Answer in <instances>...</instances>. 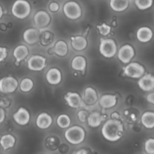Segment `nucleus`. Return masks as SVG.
I'll use <instances>...</instances> for the list:
<instances>
[{"instance_id": "1", "label": "nucleus", "mask_w": 154, "mask_h": 154, "mask_svg": "<svg viewBox=\"0 0 154 154\" xmlns=\"http://www.w3.org/2000/svg\"><path fill=\"white\" fill-rule=\"evenodd\" d=\"M124 126L121 120L109 119L106 120L102 128V135L107 141L114 142L123 136Z\"/></svg>"}, {"instance_id": "2", "label": "nucleus", "mask_w": 154, "mask_h": 154, "mask_svg": "<svg viewBox=\"0 0 154 154\" xmlns=\"http://www.w3.org/2000/svg\"><path fill=\"white\" fill-rule=\"evenodd\" d=\"M64 136L68 142L74 145H77L84 141L86 132L82 126L75 125L67 128L64 133Z\"/></svg>"}, {"instance_id": "3", "label": "nucleus", "mask_w": 154, "mask_h": 154, "mask_svg": "<svg viewBox=\"0 0 154 154\" xmlns=\"http://www.w3.org/2000/svg\"><path fill=\"white\" fill-rule=\"evenodd\" d=\"M31 5L27 0H16L11 7V14L14 17L24 20L31 13Z\"/></svg>"}, {"instance_id": "4", "label": "nucleus", "mask_w": 154, "mask_h": 154, "mask_svg": "<svg viewBox=\"0 0 154 154\" xmlns=\"http://www.w3.org/2000/svg\"><path fill=\"white\" fill-rule=\"evenodd\" d=\"M117 45L113 38H101L99 51L101 55L105 58H113L117 53Z\"/></svg>"}, {"instance_id": "5", "label": "nucleus", "mask_w": 154, "mask_h": 154, "mask_svg": "<svg viewBox=\"0 0 154 154\" xmlns=\"http://www.w3.org/2000/svg\"><path fill=\"white\" fill-rule=\"evenodd\" d=\"M63 11L65 16L69 20H76L82 16V8L81 5L75 1H69L63 5Z\"/></svg>"}, {"instance_id": "6", "label": "nucleus", "mask_w": 154, "mask_h": 154, "mask_svg": "<svg viewBox=\"0 0 154 154\" xmlns=\"http://www.w3.org/2000/svg\"><path fill=\"white\" fill-rule=\"evenodd\" d=\"M123 74L126 77L133 79H139L145 74V69L140 63L133 62L129 63L123 68Z\"/></svg>"}, {"instance_id": "7", "label": "nucleus", "mask_w": 154, "mask_h": 154, "mask_svg": "<svg viewBox=\"0 0 154 154\" xmlns=\"http://www.w3.org/2000/svg\"><path fill=\"white\" fill-rule=\"evenodd\" d=\"M19 82L13 76H6L0 79V93L3 94L13 93L17 90Z\"/></svg>"}, {"instance_id": "8", "label": "nucleus", "mask_w": 154, "mask_h": 154, "mask_svg": "<svg viewBox=\"0 0 154 154\" xmlns=\"http://www.w3.org/2000/svg\"><path fill=\"white\" fill-rule=\"evenodd\" d=\"M33 22L36 29L41 31L48 28L51 23V17L48 11L45 10H39L35 14Z\"/></svg>"}, {"instance_id": "9", "label": "nucleus", "mask_w": 154, "mask_h": 154, "mask_svg": "<svg viewBox=\"0 0 154 154\" xmlns=\"http://www.w3.org/2000/svg\"><path fill=\"white\" fill-rule=\"evenodd\" d=\"M117 57L123 64H128L132 60L135 56V50L133 46L129 44H126L117 50Z\"/></svg>"}, {"instance_id": "10", "label": "nucleus", "mask_w": 154, "mask_h": 154, "mask_svg": "<svg viewBox=\"0 0 154 154\" xmlns=\"http://www.w3.org/2000/svg\"><path fill=\"white\" fill-rule=\"evenodd\" d=\"M47 66V60L42 55H32L27 61V67L30 71L40 72Z\"/></svg>"}, {"instance_id": "11", "label": "nucleus", "mask_w": 154, "mask_h": 154, "mask_svg": "<svg viewBox=\"0 0 154 154\" xmlns=\"http://www.w3.org/2000/svg\"><path fill=\"white\" fill-rule=\"evenodd\" d=\"M14 121L20 126H26L31 119L29 111L24 107H20L13 114Z\"/></svg>"}, {"instance_id": "12", "label": "nucleus", "mask_w": 154, "mask_h": 154, "mask_svg": "<svg viewBox=\"0 0 154 154\" xmlns=\"http://www.w3.org/2000/svg\"><path fill=\"white\" fill-rule=\"evenodd\" d=\"M64 99L68 106L74 109H78L83 105L82 97L77 92L69 91L66 93L64 96Z\"/></svg>"}, {"instance_id": "13", "label": "nucleus", "mask_w": 154, "mask_h": 154, "mask_svg": "<svg viewBox=\"0 0 154 154\" xmlns=\"http://www.w3.org/2000/svg\"><path fill=\"white\" fill-rule=\"evenodd\" d=\"M45 79H46L47 82L51 85H59L63 81V74L58 68H51L46 72Z\"/></svg>"}, {"instance_id": "14", "label": "nucleus", "mask_w": 154, "mask_h": 154, "mask_svg": "<svg viewBox=\"0 0 154 154\" xmlns=\"http://www.w3.org/2000/svg\"><path fill=\"white\" fill-rule=\"evenodd\" d=\"M23 41L27 45H35L40 41V31L36 28L26 29L23 33Z\"/></svg>"}, {"instance_id": "15", "label": "nucleus", "mask_w": 154, "mask_h": 154, "mask_svg": "<svg viewBox=\"0 0 154 154\" xmlns=\"http://www.w3.org/2000/svg\"><path fill=\"white\" fill-rule=\"evenodd\" d=\"M83 102L88 106H93L97 103L99 100L97 91L92 87H87L83 93Z\"/></svg>"}, {"instance_id": "16", "label": "nucleus", "mask_w": 154, "mask_h": 154, "mask_svg": "<svg viewBox=\"0 0 154 154\" xmlns=\"http://www.w3.org/2000/svg\"><path fill=\"white\" fill-rule=\"evenodd\" d=\"M98 102L101 108L105 110H108L114 108L117 105L118 98L116 95L104 94L100 96Z\"/></svg>"}, {"instance_id": "17", "label": "nucleus", "mask_w": 154, "mask_h": 154, "mask_svg": "<svg viewBox=\"0 0 154 154\" xmlns=\"http://www.w3.org/2000/svg\"><path fill=\"white\" fill-rule=\"evenodd\" d=\"M138 85L141 90L144 92L153 91L154 89V77L152 74H144L139 78Z\"/></svg>"}, {"instance_id": "18", "label": "nucleus", "mask_w": 154, "mask_h": 154, "mask_svg": "<svg viewBox=\"0 0 154 154\" xmlns=\"http://www.w3.org/2000/svg\"><path fill=\"white\" fill-rule=\"evenodd\" d=\"M53 123V118L51 114L46 112H42L37 116L35 120V125L38 129H47L51 126Z\"/></svg>"}, {"instance_id": "19", "label": "nucleus", "mask_w": 154, "mask_h": 154, "mask_svg": "<svg viewBox=\"0 0 154 154\" xmlns=\"http://www.w3.org/2000/svg\"><path fill=\"white\" fill-rule=\"evenodd\" d=\"M29 50L28 47L24 45H19L14 49L13 57L15 60V64L21 63L28 57Z\"/></svg>"}, {"instance_id": "20", "label": "nucleus", "mask_w": 154, "mask_h": 154, "mask_svg": "<svg viewBox=\"0 0 154 154\" xmlns=\"http://www.w3.org/2000/svg\"><path fill=\"white\" fill-rule=\"evenodd\" d=\"M153 30L148 26H141L136 32V38L141 43H148L153 38Z\"/></svg>"}, {"instance_id": "21", "label": "nucleus", "mask_w": 154, "mask_h": 154, "mask_svg": "<svg viewBox=\"0 0 154 154\" xmlns=\"http://www.w3.org/2000/svg\"><path fill=\"white\" fill-rule=\"evenodd\" d=\"M88 46L87 39L83 35H75L71 38V47L76 51H83Z\"/></svg>"}, {"instance_id": "22", "label": "nucleus", "mask_w": 154, "mask_h": 154, "mask_svg": "<svg viewBox=\"0 0 154 154\" xmlns=\"http://www.w3.org/2000/svg\"><path fill=\"white\" fill-rule=\"evenodd\" d=\"M87 60L84 56H75L71 61V67L75 72H84L87 69Z\"/></svg>"}, {"instance_id": "23", "label": "nucleus", "mask_w": 154, "mask_h": 154, "mask_svg": "<svg viewBox=\"0 0 154 154\" xmlns=\"http://www.w3.org/2000/svg\"><path fill=\"white\" fill-rule=\"evenodd\" d=\"M53 54L57 57H65L69 54V45L64 40H58L55 42L52 48Z\"/></svg>"}, {"instance_id": "24", "label": "nucleus", "mask_w": 154, "mask_h": 154, "mask_svg": "<svg viewBox=\"0 0 154 154\" xmlns=\"http://www.w3.org/2000/svg\"><path fill=\"white\" fill-rule=\"evenodd\" d=\"M105 116L102 115L99 111H93L90 113L87 117V123L89 126L92 128H97L102 125V122L105 120Z\"/></svg>"}, {"instance_id": "25", "label": "nucleus", "mask_w": 154, "mask_h": 154, "mask_svg": "<svg viewBox=\"0 0 154 154\" xmlns=\"http://www.w3.org/2000/svg\"><path fill=\"white\" fill-rule=\"evenodd\" d=\"M110 8L115 12L125 11L129 6V0H110Z\"/></svg>"}, {"instance_id": "26", "label": "nucleus", "mask_w": 154, "mask_h": 154, "mask_svg": "<svg viewBox=\"0 0 154 154\" xmlns=\"http://www.w3.org/2000/svg\"><path fill=\"white\" fill-rule=\"evenodd\" d=\"M141 123L146 129H152L154 127V113L145 111L141 116Z\"/></svg>"}, {"instance_id": "27", "label": "nucleus", "mask_w": 154, "mask_h": 154, "mask_svg": "<svg viewBox=\"0 0 154 154\" xmlns=\"http://www.w3.org/2000/svg\"><path fill=\"white\" fill-rule=\"evenodd\" d=\"M16 143L14 136L11 134H6L2 135L0 138V145L4 150L12 148Z\"/></svg>"}, {"instance_id": "28", "label": "nucleus", "mask_w": 154, "mask_h": 154, "mask_svg": "<svg viewBox=\"0 0 154 154\" xmlns=\"http://www.w3.org/2000/svg\"><path fill=\"white\" fill-rule=\"evenodd\" d=\"M34 86L35 84L32 78L26 77V78H24L21 80L20 82L19 83V86L18 87H19L20 90L22 93H28L33 90Z\"/></svg>"}, {"instance_id": "29", "label": "nucleus", "mask_w": 154, "mask_h": 154, "mask_svg": "<svg viewBox=\"0 0 154 154\" xmlns=\"http://www.w3.org/2000/svg\"><path fill=\"white\" fill-rule=\"evenodd\" d=\"M72 123L71 117L66 114H61L57 117V124L60 129H67Z\"/></svg>"}, {"instance_id": "30", "label": "nucleus", "mask_w": 154, "mask_h": 154, "mask_svg": "<svg viewBox=\"0 0 154 154\" xmlns=\"http://www.w3.org/2000/svg\"><path fill=\"white\" fill-rule=\"evenodd\" d=\"M153 0H135L136 7L141 11H145L150 8L153 5Z\"/></svg>"}, {"instance_id": "31", "label": "nucleus", "mask_w": 154, "mask_h": 154, "mask_svg": "<svg viewBox=\"0 0 154 154\" xmlns=\"http://www.w3.org/2000/svg\"><path fill=\"white\" fill-rule=\"evenodd\" d=\"M97 29L99 32L103 36L108 35L111 32V26L105 23L97 25Z\"/></svg>"}, {"instance_id": "32", "label": "nucleus", "mask_w": 154, "mask_h": 154, "mask_svg": "<svg viewBox=\"0 0 154 154\" xmlns=\"http://www.w3.org/2000/svg\"><path fill=\"white\" fill-rule=\"evenodd\" d=\"M144 149L145 151L148 154H154V139L153 138H149L147 140L144 144Z\"/></svg>"}, {"instance_id": "33", "label": "nucleus", "mask_w": 154, "mask_h": 154, "mask_svg": "<svg viewBox=\"0 0 154 154\" xmlns=\"http://www.w3.org/2000/svg\"><path fill=\"white\" fill-rule=\"evenodd\" d=\"M89 112L86 109H81L77 113V117L81 123H85L87 122V117H88Z\"/></svg>"}, {"instance_id": "34", "label": "nucleus", "mask_w": 154, "mask_h": 154, "mask_svg": "<svg viewBox=\"0 0 154 154\" xmlns=\"http://www.w3.org/2000/svg\"><path fill=\"white\" fill-rule=\"evenodd\" d=\"M48 8H49L50 11L52 12V13H57L60 10V5L56 2H52L49 4Z\"/></svg>"}, {"instance_id": "35", "label": "nucleus", "mask_w": 154, "mask_h": 154, "mask_svg": "<svg viewBox=\"0 0 154 154\" xmlns=\"http://www.w3.org/2000/svg\"><path fill=\"white\" fill-rule=\"evenodd\" d=\"M11 104V101L10 99L7 97L2 98V99L0 100V107H2V108H8L10 107Z\"/></svg>"}, {"instance_id": "36", "label": "nucleus", "mask_w": 154, "mask_h": 154, "mask_svg": "<svg viewBox=\"0 0 154 154\" xmlns=\"http://www.w3.org/2000/svg\"><path fill=\"white\" fill-rule=\"evenodd\" d=\"M8 57V49L5 47H0V63L6 60Z\"/></svg>"}, {"instance_id": "37", "label": "nucleus", "mask_w": 154, "mask_h": 154, "mask_svg": "<svg viewBox=\"0 0 154 154\" xmlns=\"http://www.w3.org/2000/svg\"><path fill=\"white\" fill-rule=\"evenodd\" d=\"M6 117V112L4 108L0 107V124L5 121Z\"/></svg>"}, {"instance_id": "38", "label": "nucleus", "mask_w": 154, "mask_h": 154, "mask_svg": "<svg viewBox=\"0 0 154 154\" xmlns=\"http://www.w3.org/2000/svg\"><path fill=\"white\" fill-rule=\"evenodd\" d=\"M146 99H147V101L149 102V103L151 104V105H153L154 104V93H153V91H151L150 93H149V94H147Z\"/></svg>"}, {"instance_id": "39", "label": "nucleus", "mask_w": 154, "mask_h": 154, "mask_svg": "<svg viewBox=\"0 0 154 154\" xmlns=\"http://www.w3.org/2000/svg\"><path fill=\"white\" fill-rule=\"evenodd\" d=\"M121 116L117 111H114L111 114V119H114V120H120Z\"/></svg>"}, {"instance_id": "40", "label": "nucleus", "mask_w": 154, "mask_h": 154, "mask_svg": "<svg viewBox=\"0 0 154 154\" xmlns=\"http://www.w3.org/2000/svg\"><path fill=\"white\" fill-rule=\"evenodd\" d=\"M75 154H89L88 151L86 150H80L78 151H77Z\"/></svg>"}, {"instance_id": "41", "label": "nucleus", "mask_w": 154, "mask_h": 154, "mask_svg": "<svg viewBox=\"0 0 154 154\" xmlns=\"http://www.w3.org/2000/svg\"><path fill=\"white\" fill-rule=\"evenodd\" d=\"M3 14H4V11H3L2 7L1 5H0V20H1L2 17H3Z\"/></svg>"}]
</instances>
